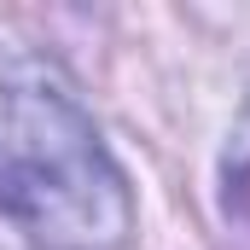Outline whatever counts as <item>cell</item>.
<instances>
[{
  "mask_svg": "<svg viewBox=\"0 0 250 250\" xmlns=\"http://www.w3.org/2000/svg\"><path fill=\"white\" fill-rule=\"evenodd\" d=\"M221 209H227V221L250 239V117L233 134L227 157H221Z\"/></svg>",
  "mask_w": 250,
  "mask_h": 250,
  "instance_id": "2",
  "label": "cell"
},
{
  "mask_svg": "<svg viewBox=\"0 0 250 250\" xmlns=\"http://www.w3.org/2000/svg\"><path fill=\"white\" fill-rule=\"evenodd\" d=\"M0 215L35 250H123L134 192L59 64L0 47Z\"/></svg>",
  "mask_w": 250,
  "mask_h": 250,
  "instance_id": "1",
  "label": "cell"
}]
</instances>
